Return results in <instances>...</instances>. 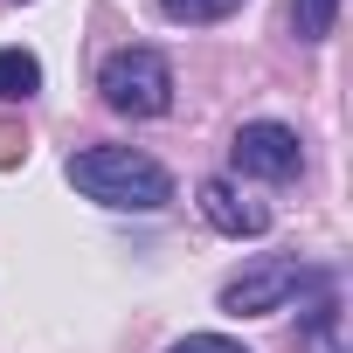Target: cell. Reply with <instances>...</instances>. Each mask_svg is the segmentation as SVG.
I'll return each instance as SVG.
<instances>
[{
  "label": "cell",
  "instance_id": "cell-1",
  "mask_svg": "<svg viewBox=\"0 0 353 353\" xmlns=\"http://www.w3.org/2000/svg\"><path fill=\"white\" fill-rule=\"evenodd\" d=\"M70 188L118 215H159L173 201V173L139 145H83L70 152Z\"/></svg>",
  "mask_w": 353,
  "mask_h": 353
},
{
  "label": "cell",
  "instance_id": "cell-2",
  "mask_svg": "<svg viewBox=\"0 0 353 353\" xmlns=\"http://www.w3.org/2000/svg\"><path fill=\"white\" fill-rule=\"evenodd\" d=\"M97 90H104V104L118 118H166L173 111V63L159 49H145V42L111 49L104 70H97Z\"/></svg>",
  "mask_w": 353,
  "mask_h": 353
},
{
  "label": "cell",
  "instance_id": "cell-3",
  "mask_svg": "<svg viewBox=\"0 0 353 353\" xmlns=\"http://www.w3.org/2000/svg\"><path fill=\"white\" fill-rule=\"evenodd\" d=\"M298 291H332V277L305 270L298 256H263V263H250L243 277L222 284V312L229 319H263V312H284Z\"/></svg>",
  "mask_w": 353,
  "mask_h": 353
},
{
  "label": "cell",
  "instance_id": "cell-4",
  "mask_svg": "<svg viewBox=\"0 0 353 353\" xmlns=\"http://www.w3.org/2000/svg\"><path fill=\"white\" fill-rule=\"evenodd\" d=\"M229 166L243 173V181H270V188H284V181H298V173H305V145H298L291 125L256 118V125H243V132L229 139Z\"/></svg>",
  "mask_w": 353,
  "mask_h": 353
},
{
  "label": "cell",
  "instance_id": "cell-5",
  "mask_svg": "<svg viewBox=\"0 0 353 353\" xmlns=\"http://www.w3.org/2000/svg\"><path fill=\"white\" fill-rule=\"evenodd\" d=\"M194 201H201V222L215 229V236H236V243H256V236H270V208L263 201H250L236 181H201L194 188Z\"/></svg>",
  "mask_w": 353,
  "mask_h": 353
},
{
  "label": "cell",
  "instance_id": "cell-6",
  "mask_svg": "<svg viewBox=\"0 0 353 353\" xmlns=\"http://www.w3.org/2000/svg\"><path fill=\"white\" fill-rule=\"evenodd\" d=\"M42 90V63L28 49H0V104H28Z\"/></svg>",
  "mask_w": 353,
  "mask_h": 353
},
{
  "label": "cell",
  "instance_id": "cell-7",
  "mask_svg": "<svg viewBox=\"0 0 353 353\" xmlns=\"http://www.w3.org/2000/svg\"><path fill=\"white\" fill-rule=\"evenodd\" d=\"M236 8H250V0H159V14L173 28H208V21H229Z\"/></svg>",
  "mask_w": 353,
  "mask_h": 353
},
{
  "label": "cell",
  "instance_id": "cell-8",
  "mask_svg": "<svg viewBox=\"0 0 353 353\" xmlns=\"http://www.w3.org/2000/svg\"><path fill=\"white\" fill-rule=\"evenodd\" d=\"M305 346H312V353H346V346H339V298H332V291H325L319 312L305 319Z\"/></svg>",
  "mask_w": 353,
  "mask_h": 353
},
{
  "label": "cell",
  "instance_id": "cell-9",
  "mask_svg": "<svg viewBox=\"0 0 353 353\" xmlns=\"http://www.w3.org/2000/svg\"><path fill=\"white\" fill-rule=\"evenodd\" d=\"M291 21H298V42H325L339 21V0H291Z\"/></svg>",
  "mask_w": 353,
  "mask_h": 353
},
{
  "label": "cell",
  "instance_id": "cell-10",
  "mask_svg": "<svg viewBox=\"0 0 353 353\" xmlns=\"http://www.w3.org/2000/svg\"><path fill=\"white\" fill-rule=\"evenodd\" d=\"M166 353H250L243 339H222V332H188V339H173Z\"/></svg>",
  "mask_w": 353,
  "mask_h": 353
}]
</instances>
